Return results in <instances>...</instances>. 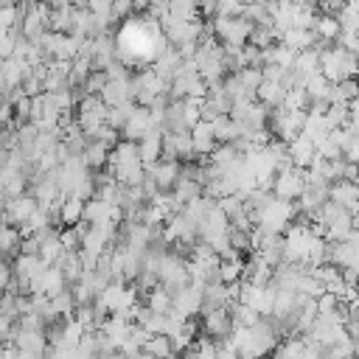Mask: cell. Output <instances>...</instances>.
Wrapping results in <instances>:
<instances>
[{
  "mask_svg": "<svg viewBox=\"0 0 359 359\" xmlns=\"http://www.w3.org/2000/svg\"><path fill=\"white\" fill-rule=\"evenodd\" d=\"M353 70H356V56L345 48H325L320 50V73L334 84V81H342V79H353Z\"/></svg>",
  "mask_w": 359,
  "mask_h": 359,
  "instance_id": "1",
  "label": "cell"
},
{
  "mask_svg": "<svg viewBox=\"0 0 359 359\" xmlns=\"http://www.w3.org/2000/svg\"><path fill=\"white\" fill-rule=\"evenodd\" d=\"M306 188V171L297 168V165H283L278 168L275 180H272V196L278 199H286V202H294L300 196V191Z\"/></svg>",
  "mask_w": 359,
  "mask_h": 359,
  "instance_id": "2",
  "label": "cell"
},
{
  "mask_svg": "<svg viewBox=\"0 0 359 359\" xmlns=\"http://www.w3.org/2000/svg\"><path fill=\"white\" fill-rule=\"evenodd\" d=\"M250 31H252V25L244 17H216V22H213V36L222 39L224 45H230V48L247 45Z\"/></svg>",
  "mask_w": 359,
  "mask_h": 359,
  "instance_id": "3",
  "label": "cell"
},
{
  "mask_svg": "<svg viewBox=\"0 0 359 359\" xmlns=\"http://www.w3.org/2000/svg\"><path fill=\"white\" fill-rule=\"evenodd\" d=\"M107 121V104L98 98V95H84L79 101V115H76V123L84 135L95 132L98 126H104Z\"/></svg>",
  "mask_w": 359,
  "mask_h": 359,
  "instance_id": "4",
  "label": "cell"
},
{
  "mask_svg": "<svg viewBox=\"0 0 359 359\" xmlns=\"http://www.w3.org/2000/svg\"><path fill=\"white\" fill-rule=\"evenodd\" d=\"M157 280H160V286L168 289V292L185 286V283H188L185 261H182L177 252H165V255H163V264H160V272H157Z\"/></svg>",
  "mask_w": 359,
  "mask_h": 359,
  "instance_id": "5",
  "label": "cell"
},
{
  "mask_svg": "<svg viewBox=\"0 0 359 359\" xmlns=\"http://www.w3.org/2000/svg\"><path fill=\"white\" fill-rule=\"evenodd\" d=\"M230 331H233V317H230V309H227V306L202 311V334H205V337H210V339H224Z\"/></svg>",
  "mask_w": 359,
  "mask_h": 359,
  "instance_id": "6",
  "label": "cell"
},
{
  "mask_svg": "<svg viewBox=\"0 0 359 359\" xmlns=\"http://www.w3.org/2000/svg\"><path fill=\"white\" fill-rule=\"evenodd\" d=\"M151 129H157L154 123H151V115H149V107H140V104H135V109L129 112V118H126V123L121 126V132H123V140H140L146 132H151Z\"/></svg>",
  "mask_w": 359,
  "mask_h": 359,
  "instance_id": "7",
  "label": "cell"
},
{
  "mask_svg": "<svg viewBox=\"0 0 359 359\" xmlns=\"http://www.w3.org/2000/svg\"><path fill=\"white\" fill-rule=\"evenodd\" d=\"M98 98H101L107 107H121V104L135 101L129 79H107V81H104V87L98 90Z\"/></svg>",
  "mask_w": 359,
  "mask_h": 359,
  "instance_id": "8",
  "label": "cell"
},
{
  "mask_svg": "<svg viewBox=\"0 0 359 359\" xmlns=\"http://www.w3.org/2000/svg\"><path fill=\"white\" fill-rule=\"evenodd\" d=\"M286 154H289V163H292V165L309 168L311 160L317 157V149H314V143H311L306 135H294V137L286 143Z\"/></svg>",
  "mask_w": 359,
  "mask_h": 359,
  "instance_id": "9",
  "label": "cell"
},
{
  "mask_svg": "<svg viewBox=\"0 0 359 359\" xmlns=\"http://www.w3.org/2000/svg\"><path fill=\"white\" fill-rule=\"evenodd\" d=\"M328 199L337 202L339 208L356 213V202H359L356 182H351V180H334V182H328Z\"/></svg>",
  "mask_w": 359,
  "mask_h": 359,
  "instance_id": "10",
  "label": "cell"
},
{
  "mask_svg": "<svg viewBox=\"0 0 359 359\" xmlns=\"http://www.w3.org/2000/svg\"><path fill=\"white\" fill-rule=\"evenodd\" d=\"M34 210H36V199L20 194V196H14V199H6V205H3V219H6L8 224H17V227H20Z\"/></svg>",
  "mask_w": 359,
  "mask_h": 359,
  "instance_id": "11",
  "label": "cell"
},
{
  "mask_svg": "<svg viewBox=\"0 0 359 359\" xmlns=\"http://www.w3.org/2000/svg\"><path fill=\"white\" fill-rule=\"evenodd\" d=\"M188 135H191V146H194V154H210V149L216 146V137H213V126H210V121H196L191 129H188Z\"/></svg>",
  "mask_w": 359,
  "mask_h": 359,
  "instance_id": "12",
  "label": "cell"
},
{
  "mask_svg": "<svg viewBox=\"0 0 359 359\" xmlns=\"http://www.w3.org/2000/svg\"><path fill=\"white\" fill-rule=\"evenodd\" d=\"M137 154H140V163H157L160 154H163V129H151L146 132L140 140H137Z\"/></svg>",
  "mask_w": 359,
  "mask_h": 359,
  "instance_id": "13",
  "label": "cell"
},
{
  "mask_svg": "<svg viewBox=\"0 0 359 359\" xmlns=\"http://www.w3.org/2000/svg\"><path fill=\"white\" fill-rule=\"evenodd\" d=\"M283 95H286V90H283L280 81H266V79H264V81L255 87V101L264 104L266 109L280 107V104H283Z\"/></svg>",
  "mask_w": 359,
  "mask_h": 359,
  "instance_id": "14",
  "label": "cell"
},
{
  "mask_svg": "<svg viewBox=\"0 0 359 359\" xmlns=\"http://www.w3.org/2000/svg\"><path fill=\"white\" fill-rule=\"evenodd\" d=\"M292 70H294L300 79H306V76H311V73H320V48L297 50V53H294V65H292Z\"/></svg>",
  "mask_w": 359,
  "mask_h": 359,
  "instance_id": "15",
  "label": "cell"
},
{
  "mask_svg": "<svg viewBox=\"0 0 359 359\" xmlns=\"http://www.w3.org/2000/svg\"><path fill=\"white\" fill-rule=\"evenodd\" d=\"M107 154H109V149L104 146V143H98V140H87V146L81 149V163H84V168L87 171H98V168H104L107 165Z\"/></svg>",
  "mask_w": 359,
  "mask_h": 359,
  "instance_id": "16",
  "label": "cell"
},
{
  "mask_svg": "<svg viewBox=\"0 0 359 359\" xmlns=\"http://www.w3.org/2000/svg\"><path fill=\"white\" fill-rule=\"evenodd\" d=\"M278 39H280L286 48H292L294 53H297V50H306V48H311V45L317 42L314 31H309V28H286Z\"/></svg>",
  "mask_w": 359,
  "mask_h": 359,
  "instance_id": "17",
  "label": "cell"
},
{
  "mask_svg": "<svg viewBox=\"0 0 359 359\" xmlns=\"http://www.w3.org/2000/svg\"><path fill=\"white\" fill-rule=\"evenodd\" d=\"M314 36H317V42H323V45H328V42H337V36H339V22H337V17H331V14H320L317 20H314Z\"/></svg>",
  "mask_w": 359,
  "mask_h": 359,
  "instance_id": "18",
  "label": "cell"
},
{
  "mask_svg": "<svg viewBox=\"0 0 359 359\" xmlns=\"http://www.w3.org/2000/svg\"><path fill=\"white\" fill-rule=\"evenodd\" d=\"M143 353H149L151 359H174L177 353L171 351V342H168V337L165 334H151L146 342H143V348H140Z\"/></svg>",
  "mask_w": 359,
  "mask_h": 359,
  "instance_id": "19",
  "label": "cell"
},
{
  "mask_svg": "<svg viewBox=\"0 0 359 359\" xmlns=\"http://www.w3.org/2000/svg\"><path fill=\"white\" fill-rule=\"evenodd\" d=\"M210 126H213V137H216V143H233V140L238 137V123H236L230 115H219V118H213Z\"/></svg>",
  "mask_w": 359,
  "mask_h": 359,
  "instance_id": "20",
  "label": "cell"
},
{
  "mask_svg": "<svg viewBox=\"0 0 359 359\" xmlns=\"http://www.w3.org/2000/svg\"><path fill=\"white\" fill-rule=\"evenodd\" d=\"M129 320L126 317H121V314H112V317H107L104 323H101V331L112 339V345H115V351H118V345L123 342V337H126V331H129Z\"/></svg>",
  "mask_w": 359,
  "mask_h": 359,
  "instance_id": "21",
  "label": "cell"
},
{
  "mask_svg": "<svg viewBox=\"0 0 359 359\" xmlns=\"http://www.w3.org/2000/svg\"><path fill=\"white\" fill-rule=\"evenodd\" d=\"M56 210H59L56 216H59V219H62V222L70 227V224H79V222H81L84 202H81V199H76V196H67V199H65V202H62Z\"/></svg>",
  "mask_w": 359,
  "mask_h": 359,
  "instance_id": "22",
  "label": "cell"
},
{
  "mask_svg": "<svg viewBox=\"0 0 359 359\" xmlns=\"http://www.w3.org/2000/svg\"><path fill=\"white\" fill-rule=\"evenodd\" d=\"M241 269H244L241 258L219 261V266H216V280H219V283H236V280H241Z\"/></svg>",
  "mask_w": 359,
  "mask_h": 359,
  "instance_id": "23",
  "label": "cell"
},
{
  "mask_svg": "<svg viewBox=\"0 0 359 359\" xmlns=\"http://www.w3.org/2000/svg\"><path fill=\"white\" fill-rule=\"evenodd\" d=\"M50 300V309L56 311V317H73V311H76V300H73V294L67 292V289H62V292H56V294H50L48 297Z\"/></svg>",
  "mask_w": 359,
  "mask_h": 359,
  "instance_id": "24",
  "label": "cell"
},
{
  "mask_svg": "<svg viewBox=\"0 0 359 359\" xmlns=\"http://www.w3.org/2000/svg\"><path fill=\"white\" fill-rule=\"evenodd\" d=\"M165 11L174 20H196V3L194 0H165Z\"/></svg>",
  "mask_w": 359,
  "mask_h": 359,
  "instance_id": "25",
  "label": "cell"
},
{
  "mask_svg": "<svg viewBox=\"0 0 359 359\" xmlns=\"http://www.w3.org/2000/svg\"><path fill=\"white\" fill-rule=\"evenodd\" d=\"M146 306H149L151 311H157V314H165V311L171 309V292L163 289V286H154V289L149 292V297H146Z\"/></svg>",
  "mask_w": 359,
  "mask_h": 359,
  "instance_id": "26",
  "label": "cell"
},
{
  "mask_svg": "<svg viewBox=\"0 0 359 359\" xmlns=\"http://www.w3.org/2000/svg\"><path fill=\"white\" fill-rule=\"evenodd\" d=\"M236 79L241 81V87H244L250 95H255V87L264 81V79H261V67H238V70H236Z\"/></svg>",
  "mask_w": 359,
  "mask_h": 359,
  "instance_id": "27",
  "label": "cell"
},
{
  "mask_svg": "<svg viewBox=\"0 0 359 359\" xmlns=\"http://www.w3.org/2000/svg\"><path fill=\"white\" fill-rule=\"evenodd\" d=\"M11 278H14V275H11V266L0 258V292H6V286L11 283Z\"/></svg>",
  "mask_w": 359,
  "mask_h": 359,
  "instance_id": "28",
  "label": "cell"
},
{
  "mask_svg": "<svg viewBox=\"0 0 359 359\" xmlns=\"http://www.w3.org/2000/svg\"><path fill=\"white\" fill-rule=\"evenodd\" d=\"M42 3H45L48 8H59V6H70L67 0H42Z\"/></svg>",
  "mask_w": 359,
  "mask_h": 359,
  "instance_id": "29",
  "label": "cell"
},
{
  "mask_svg": "<svg viewBox=\"0 0 359 359\" xmlns=\"http://www.w3.org/2000/svg\"><path fill=\"white\" fill-rule=\"evenodd\" d=\"M126 359H151L149 353H143V351H137V353H132V356H126Z\"/></svg>",
  "mask_w": 359,
  "mask_h": 359,
  "instance_id": "30",
  "label": "cell"
},
{
  "mask_svg": "<svg viewBox=\"0 0 359 359\" xmlns=\"http://www.w3.org/2000/svg\"><path fill=\"white\" fill-rule=\"evenodd\" d=\"M67 3H70V6H79V8H81V6H87V0H67Z\"/></svg>",
  "mask_w": 359,
  "mask_h": 359,
  "instance_id": "31",
  "label": "cell"
},
{
  "mask_svg": "<svg viewBox=\"0 0 359 359\" xmlns=\"http://www.w3.org/2000/svg\"><path fill=\"white\" fill-rule=\"evenodd\" d=\"M180 359H185V356H180Z\"/></svg>",
  "mask_w": 359,
  "mask_h": 359,
  "instance_id": "32",
  "label": "cell"
}]
</instances>
